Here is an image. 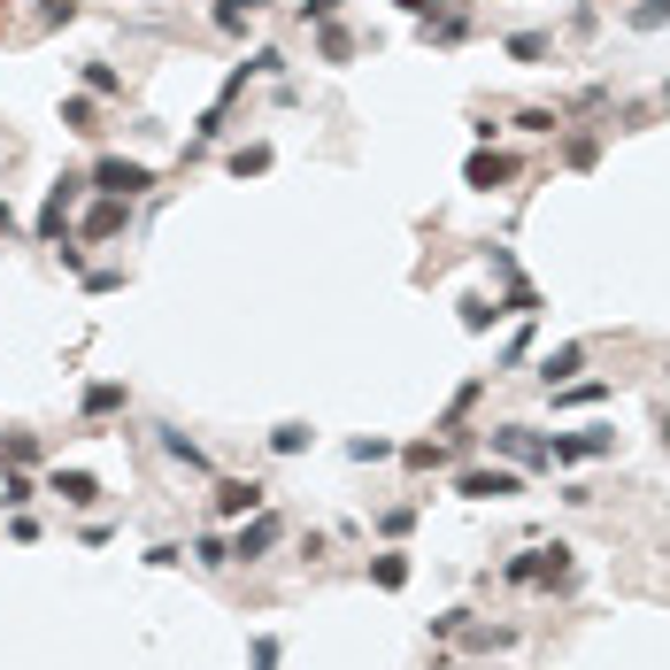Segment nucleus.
Here are the masks:
<instances>
[{"label": "nucleus", "instance_id": "21", "mask_svg": "<svg viewBox=\"0 0 670 670\" xmlns=\"http://www.w3.org/2000/svg\"><path fill=\"white\" fill-rule=\"evenodd\" d=\"M193 563H200V570H224V563H231V539H224V532H200V539H193Z\"/></svg>", "mask_w": 670, "mask_h": 670}, {"label": "nucleus", "instance_id": "30", "mask_svg": "<svg viewBox=\"0 0 670 670\" xmlns=\"http://www.w3.org/2000/svg\"><path fill=\"white\" fill-rule=\"evenodd\" d=\"M262 169H270V147H262V140H255V147H239V155H231V177H262Z\"/></svg>", "mask_w": 670, "mask_h": 670}, {"label": "nucleus", "instance_id": "25", "mask_svg": "<svg viewBox=\"0 0 670 670\" xmlns=\"http://www.w3.org/2000/svg\"><path fill=\"white\" fill-rule=\"evenodd\" d=\"M370 578H378L385 594H401V586H409V555H378V563H370Z\"/></svg>", "mask_w": 670, "mask_h": 670}, {"label": "nucleus", "instance_id": "18", "mask_svg": "<svg viewBox=\"0 0 670 670\" xmlns=\"http://www.w3.org/2000/svg\"><path fill=\"white\" fill-rule=\"evenodd\" d=\"M0 463H8V471H31V463H39V440H31V432H0Z\"/></svg>", "mask_w": 670, "mask_h": 670}, {"label": "nucleus", "instance_id": "38", "mask_svg": "<svg viewBox=\"0 0 670 670\" xmlns=\"http://www.w3.org/2000/svg\"><path fill=\"white\" fill-rule=\"evenodd\" d=\"M578 8H594V0H578Z\"/></svg>", "mask_w": 670, "mask_h": 670}, {"label": "nucleus", "instance_id": "27", "mask_svg": "<svg viewBox=\"0 0 670 670\" xmlns=\"http://www.w3.org/2000/svg\"><path fill=\"white\" fill-rule=\"evenodd\" d=\"M625 23H632V31H663V23H670V0H640V8H625Z\"/></svg>", "mask_w": 670, "mask_h": 670}, {"label": "nucleus", "instance_id": "20", "mask_svg": "<svg viewBox=\"0 0 670 670\" xmlns=\"http://www.w3.org/2000/svg\"><path fill=\"white\" fill-rule=\"evenodd\" d=\"M516 132H532V140H555V132H563V109H516Z\"/></svg>", "mask_w": 670, "mask_h": 670}, {"label": "nucleus", "instance_id": "17", "mask_svg": "<svg viewBox=\"0 0 670 670\" xmlns=\"http://www.w3.org/2000/svg\"><path fill=\"white\" fill-rule=\"evenodd\" d=\"M317 54L324 62H354V31L347 23H317Z\"/></svg>", "mask_w": 670, "mask_h": 670}, {"label": "nucleus", "instance_id": "31", "mask_svg": "<svg viewBox=\"0 0 670 670\" xmlns=\"http://www.w3.org/2000/svg\"><path fill=\"white\" fill-rule=\"evenodd\" d=\"M478 393H486V385H478V378H471V385H463V393H455V401H447V424H463V416H471V409H478Z\"/></svg>", "mask_w": 670, "mask_h": 670}, {"label": "nucleus", "instance_id": "10", "mask_svg": "<svg viewBox=\"0 0 670 670\" xmlns=\"http://www.w3.org/2000/svg\"><path fill=\"white\" fill-rule=\"evenodd\" d=\"M78 409H85V424H101V416H116V409H132V393H124V385H116V378H93V385H85V401H78Z\"/></svg>", "mask_w": 670, "mask_h": 670}, {"label": "nucleus", "instance_id": "12", "mask_svg": "<svg viewBox=\"0 0 670 670\" xmlns=\"http://www.w3.org/2000/svg\"><path fill=\"white\" fill-rule=\"evenodd\" d=\"M578 370H586V347H555V354H547V362H539V385H547V393H555V385H570V378H578Z\"/></svg>", "mask_w": 670, "mask_h": 670}, {"label": "nucleus", "instance_id": "16", "mask_svg": "<svg viewBox=\"0 0 670 670\" xmlns=\"http://www.w3.org/2000/svg\"><path fill=\"white\" fill-rule=\"evenodd\" d=\"M594 401H609L601 378H570V385H555V409H594Z\"/></svg>", "mask_w": 670, "mask_h": 670}, {"label": "nucleus", "instance_id": "1", "mask_svg": "<svg viewBox=\"0 0 670 670\" xmlns=\"http://www.w3.org/2000/svg\"><path fill=\"white\" fill-rule=\"evenodd\" d=\"M78 200H85V177H70V169H62V177L47 185V200H39V224H31V239H39V247H62V231H70Z\"/></svg>", "mask_w": 670, "mask_h": 670}, {"label": "nucleus", "instance_id": "8", "mask_svg": "<svg viewBox=\"0 0 670 670\" xmlns=\"http://www.w3.org/2000/svg\"><path fill=\"white\" fill-rule=\"evenodd\" d=\"M455 494H463V502H508V494H524V478L494 463V471H463V478H455Z\"/></svg>", "mask_w": 670, "mask_h": 670}, {"label": "nucleus", "instance_id": "3", "mask_svg": "<svg viewBox=\"0 0 670 670\" xmlns=\"http://www.w3.org/2000/svg\"><path fill=\"white\" fill-rule=\"evenodd\" d=\"M85 185H93V193H116V200H140V193L155 185V169H147V163H124V155H101Z\"/></svg>", "mask_w": 670, "mask_h": 670}, {"label": "nucleus", "instance_id": "2", "mask_svg": "<svg viewBox=\"0 0 670 670\" xmlns=\"http://www.w3.org/2000/svg\"><path fill=\"white\" fill-rule=\"evenodd\" d=\"M594 455H617V432H601V424H586V432H547V471L594 463Z\"/></svg>", "mask_w": 670, "mask_h": 670}, {"label": "nucleus", "instance_id": "37", "mask_svg": "<svg viewBox=\"0 0 670 670\" xmlns=\"http://www.w3.org/2000/svg\"><path fill=\"white\" fill-rule=\"evenodd\" d=\"M663 109H670V85H663Z\"/></svg>", "mask_w": 670, "mask_h": 670}, {"label": "nucleus", "instance_id": "28", "mask_svg": "<svg viewBox=\"0 0 670 670\" xmlns=\"http://www.w3.org/2000/svg\"><path fill=\"white\" fill-rule=\"evenodd\" d=\"M309 440H317V432H309V424H278V432H270V455H301V447H309Z\"/></svg>", "mask_w": 670, "mask_h": 670}, {"label": "nucleus", "instance_id": "35", "mask_svg": "<svg viewBox=\"0 0 670 670\" xmlns=\"http://www.w3.org/2000/svg\"><path fill=\"white\" fill-rule=\"evenodd\" d=\"M393 8H401V16H416V23H424V16H440V8H447V0H393Z\"/></svg>", "mask_w": 670, "mask_h": 670}, {"label": "nucleus", "instance_id": "9", "mask_svg": "<svg viewBox=\"0 0 670 670\" xmlns=\"http://www.w3.org/2000/svg\"><path fill=\"white\" fill-rule=\"evenodd\" d=\"M255 508H270L262 478H216V516H255Z\"/></svg>", "mask_w": 670, "mask_h": 670}, {"label": "nucleus", "instance_id": "11", "mask_svg": "<svg viewBox=\"0 0 670 670\" xmlns=\"http://www.w3.org/2000/svg\"><path fill=\"white\" fill-rule=\"evenodd\" d=\"M47 494H62L70 508H93V502H101V478H93V471H54Z\"/></svg>", "mask_w": 670, "mask_h": 670}, {"label": "nucleus", "instance_id": "34", "mask_svg": "<svg viewBox=\"0 0 670 670\" xmlns=\"http://www.w3.org/2000/svg\"><path fill=\"white\" fill-rule=\"evenodd\" d=\"M301 23H339V0H301Z\"/></svg>", "mask_w": 670, "mask_h": 670}, {"label": "nucleus", "instance_id": "4", "mask_svg": "<svg viewBox=\"0 0 670 670\" xmlns=\"http://www.w3.org/2000/svg\"><path fill=\"white\" fill-rule=\"evenodd\" d=\"M516 155H508V147H478V155H471V163H463V185H478V193H502V185H516Z\"/></svg>", "mask_w": 670, "mask_h": 670}, {"label": "nucleus", "instance_id": "23", "mask_svg": "<svg viewBox=\"0 0 670 670\" xmlns=\"http://www.w3.org/2000/svg\"><path fill=\"white\" fill-rule=\"evenodd\" d=\"M486 324H502V301L471 293V301H463V332H486Z\"/></svg>", "mask_w": 670, "mask_h": 670}, {"label": "nucleus", "instance_id": "36", "mask_svg": "<svg viewBox=\"0 0 670 670\" xmlns=\"http://www.w3.org/2000/svg\"><path fill=\"white\" fill-rule=\"evenodd\" d=\"M8 231H16V208H8V200H0V239H8Z\"/></svg>", "mask_w": 670, "mask_h": 670}, {"label": "nucleus", "instance_id": "29", "mask_svg": "<svg viewBox=\"0 0 670 670\" xmlns=\"http://www.w3.org/2000/svg\"><path fill=\"white\" fill-rule=\"evenodd\" d=\"M31 494H39L31 471H8V478H0V502H8V508H31Z\"/></svg>", "mask_w": 670, "mask_h": 670}, {"label": "nucleus", "instance_id": "15", "mask_svg": "<svg viewBox=\"0 0 670 670\" xmlns=\"http://www.w3.org/2000/svg\"><path fill=\"white\" fill-rule=\"evenodd\" d=\"M555 54V31H508V62H547Z\"/></svg>", "mask_w": 670, "mask_h": 670}, {"label": "nucleus", "instance_id": "32", "mask_svg": "<svg viewBox=\"0 0 670 670\" xmlns=\"http://www.w3.org/2000/svg\"><path fill=\"white\" fill-rule=\"evenodd\" d=\"M385 455H393L385 440H347V463H385Z\"/></svg>", "mask_w": 670, "mask_h": 670}, {"label": "nucleus", "instance_id": "5", "mask_svg": "<svg viewBox=\"0 0 670 670\" xmlns=\"http://www.w3.org/2000/svg\"><path fill=\"white\" fill-rule=\"evenodd\" d=\"M278 532H286V524H278V508H255V516L239 524V539H231V563H262V555L278 547Z\"/></svg>", "mask_w": 670, "mask_h": 670}, {"label": "nucleus", "instance_id": "26", "mask_svg": "<svg viewBox=\"0 0 670 670\" xmlns=\"http://www.w3.org/2000/svg\"><path fill=\"white\" fill-rule=\"evenodd\" d=\"M247 16H255L247 0H216V8H208V23H216V31H231V39L247 31Z\"/></svg>", "mask_w": 670, "mask_h": 670}, {"label": "nucleus", "instance_id": "13", "mask_svg": "<svg viewBox=\"0 0 670 670\" xmlns=\"http://www.w3.org/2000/svg\"><path fill=\"white\" fill-rule=\"evenodd\" d=\"M555 163H563V169H594V163H601V140H594V132H563Z\"/></svg>", "mask_w": 670, "mask_h": 670}, {"label": "nucleus", "instance_id": "7", "mask_svg": "<svg viewBox=\"0 0 670 670\" xmlns=\"http://www.w3.org/2000/svg\"><path fill=\"white\" fill-rule=\"evenodd\" d=\"M124 231H132V200L101 193V200L85 208V239H93V247H109V239H124Z\"/></svg>", "mask_w": 670, "mask_h": 670}, {"label": "nucleus", "instance_id": "6", "mask_svg": "<svg viewBox=\"0 0 670 670\" xmlns=\"http://www.w3.org/2000/svg\"><path fill=\"white\" fill-rule=\"evenodd\" d=\"M486 440H494V455H508V463H532V471H547V440H539L532 424H494Z\"/></svg>", "mask_w": 670, "mask_h": 670}, {"label": "nucleus", "instance_id": "33", "mask_svg": "<svg viewBox=\"0 0 670 670\" xmlns=\"http://www.w3.org/2000/svg\"><path fill=\"white\" fill-rule=\"evenodd\" d=\"M39 23H78V0H39Z\"/></svg>", "mask_w": 670, "mask_h": 670}, {"label": "nucleus", "instance_id": "14", "mask_svg": "<svg viewBox=\"0 0 670 670\" xmlns=\"http://www.w3.org/2000/svg\"><path fill=\"white\" fill-rule=\"evenodd\" d=\"M62 132H78V140H93V132H101V109H93V93H70V101H62Z\"/></svg>", "mask_w": 670, "mask_h": 670}, {"label": "nucleus", "instance_id": "24", "mask_svg": "<svg viewBox=\"0 0 670 670\" xmlns=\"http://www.w3.org/2000/svg\"><path fill=\"white\" fill-rule=\"evenodd\" d=\"M401 463H409V471H440V463H447V447H440V440H409V447H401Z\"/></svg>", "mask_w": 670, "mask_h": 670}, {"label": "nucleus", "instance_id": "19", "mask_svg": "<svg viewBox=\"0 0 670 670\" xmlns=\"http://www.w3.org/2000/svg\"><path fill=\"white\" fill-rule=\"evenodd\" d=\"M163 455H169V463H185V471H208V455H200V447H193L177 424H163Z\"/></svg>", "mask_w": 670, "mask_h": 670}, {"label": "nucleus", "instance_id": "22", "mask_svg": "<svg viewBox=\"0 0 670 670\" xmlns=\"http://www.w3.org/2000/svg\"><path fill=\"white\" fill-rule=\"evenodd\" d=\"M85 93H93V101H109V93H124V78H116V62H85Z\"/></svg>", "mask_w": 670, "mask_h": 670}]
</instances>
